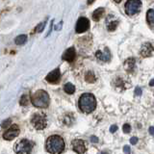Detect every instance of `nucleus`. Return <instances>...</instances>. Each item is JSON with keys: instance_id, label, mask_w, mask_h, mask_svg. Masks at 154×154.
<instances>
[{"instance_id": "obj_1", "label": "nucleus", "mask_w": 154, "mask_h": 154, "mask_svg": "<svg viewBox=\"0 0 154 154\" xmlns=\"http://www.w3.org/2000/svg\"><path fill=\"white\" fill-rule=\"evenodd\" d=\"M45 147L49 153L59 154L62 153L65 149V142L62 137L58 135L50 136L45 143Z\"/></svg>"}, {"instance_id": "obj_2", "label": "nucleus", "mask_w": 154, "mask_h": 154, "mask_svg": "<svg viewBox=\"0 0 154 154\" xmlns=\"http://www.w3.org/2000/svg\"><path fill=\"white\" fill-rule=\"evenodd\" d=\"M80 110L86 114H90L96 108V99L92 93H83L79 99Z\"/></svg>"}, {"instance_id": "obj_3", "label": "nucleus", "mask_w": 154, "mask_h": 154, "mask_svg": "<svg viewBox=\"0 0 154 154\" xmlns=\"http://www.w3.org/2000/svg\"><path fill=\"white\" fill-rule=\"evenodd\" d=\"M30 101L35 107L38 108H46L50 103V97L48 93L43 90H39L31 96Z\"/></svg>"}, {"instance_id": "obj_4", "label": "nucleus", "mask_w": 154, "mask_h": 154, "mask_svg": "<svg viewBox=\"0 0 154 154\" xmlns=\"http://www.w3.org/2000/svg\"><path fill=\"white\" fill-rule=\"evenodd\" d=\"M31 123L33 124L34 127L37 130H43L46 127L47 125V120L44 114L42 113H36L33 115L31 119Z\"/></svg>"}, {"instance_id": "obj_5", "label": "nucleus", "mask_w": 154, "mask_h": 154, "mask_svg": "<svg viewBox=\"0 0 154 154\" xmlns=\"http://www.w3.org/2000/svg\"><path fill=\"white\" fill-rule=\"evenodd\" d=\"M142 1L141 0H127L125 4V13L126 15L132 16L141 11Z\"/></svg>"}, {"instance_id": "obj_6", "label": "nucleus", "mask_w": 154, "mask_h": 154, "mask_svg": "<svg viewBox=\"0 0 154 154\" xmlns=\"http://www.w3.org/2000/svg\"><path fill=\"white\" fill-rule=\"evenodd\" d=\"M34 143L29 140H21L15 146V151L19 154H28L32 151Z\"/></svg>"}, {"instance_id": "obj_7", "label": "nucleus", "mask_w": 154, "mask_h": 154, "mask_svg": "<svg viewBox=\"0 0 154 154\" xmlns=\"http://www.w3.org/2000/svg\"><path fill=\"white\" fill-rule=\"evenodd\" d=\"M90 28V20L87 17H80L77 20L76 26H75V31L76 33H84Z\"/></svg>"}, {"instance_id": "obj_8", "label": "nucleus", "mask_w": 154, "mask_h": 154, "mask_svg": "<svg viewBox=\"0 0 154 154\" xmlns=\"http://www.w3.org/2000/svg\"><path fill=\"white\" fill-rule=\"evenodd\" d=\"M19 128L17 125H12L8 130H6L3 134V138L4 140H7V141H12L15 138H16L17 136L19 135Z\"/></svg>"}, {"instance_id": "obj_9", "label": "nucleus", "mask_w": 154, "mask_h": 154, "mask_svg": "<svg viewBox=\"0 0 154 154\" xmlns=\"http://www.w3.org/2000/svg\"><path fill=\"white\" fill-rule=\"evenodd\" d=\"M60 79H61V72L59 69H56V70H52L51 72H49V73L46 75V77H45V80L51 84L59 83Z\"/></svg>"}, {"instance_id": "obj_10", "label": "nucleus", "mask_w": 154, "mask_h": 154, "mask_svg": "<svg viewBox=\"0 0 154 154\" xmlns=\"http://www.w3.org/2000/svg\"><path fill=\"white\" fill-rule=\"evenodd\" d=\"M96 56L99 61L101 62H109L111 59V52L107 47H104L103 50H97Z\"/></svg>"}, {"instance_id": "obj_11", "label": "nucleus", "mask_w": 154, "mask_h": 154, "mask_svg": "<svg viewBox=\"0 0 154 154\" xmlns=\"http://www.w3.org/2000/svg\"><path fill=\"white\" fill-rule=\"evenodd\" d=\"M72 148L76 153H84L86 151V144L83 140H74L72 142Z\"/></svg>"}, {"instance_id": "obj_12", "label": "nucleus", "mask_w": 154, "mask_h": 154, "mask_svg": "<svg viewBox=\"0 0 154 154\" xmlns=\"http://www.w3.org/2000/svg\"><path fill=\"white\" fill-rule=\"evenodd\" d=\"M75 56H76V52H75V48L74 47H70L69 49H67V50L64 52V54L62 55V59L65 61H67V62H72L75 59Z\"/></svg>"}, {"instance_id": "obj_13", "label": "nucleus", "mask_w": 154, "mask_h": 154, "mask_svg": "<svg viewBox=\"0 0 154 154\" xmlns=\"http://www.w3.org/2000/svg\"><path fill=\"white\" fill-rule=\"evenodd\" d=\"M141 54L143 57H150L153 55V45L150 43H147L143 45L141 49Z\"/></svg>"}, {"instance_id": "obj_14", "label": "nucleus", "mask_w": 154, "mask_h": 154, "mask_svg": "<svg viewBox=\"0 0 154 154\" xmlns=\"http://www.w3.org/2000/svg\"><path fill=\"white\" fill-rule=\"evenodd\" d=\"M135 65H136V63H135V59L133 58H129L127 59L125 62H124V69L127 70L128 72H133L134 70H135Z\"/></svg>"}, {"instance_id": "obj_15", "label": "nucleus", "mask_w": 154, "mask_h": 154, "mask_svg": "<svg viewBox=\"0 0 154 154\" xmlns=\"http://www.w3.org/2000/svg\"><path fill=\"white\" fill-rule=\"evenodd\" d=\"M104 12H105L104 8H98V9H96V10L93 13V19L94 21H98L103 16Z\"/></svg>"}, {"instance_id": "obj_16", "label": "nucleus", "mask_w": 154, "mask_h": 154, "mask_svg": "<svg viewBox=\"0 0 154 154\" xmlns=\"http://www.w3.org/2000/svg\"><path fill=\"white\" fill-rule=\"evenodd\" d=\"M147 20L148 22V24L150 25L152 28L153 27V20H154V11L153 9H149L148 12L147 13Z\"/></svg>"}, {"instance_id": "obj_17", "label": "nucleus", "mask_w": 154, "mask_h": 154, "mask_svg": "<svg viewBox=\"0 0 154 154\" xmlns=\"http://www.w3.org/2000/svg\"><path fill=\"white\" fill-rule=\"evenodd\" d=\"M85 80L87 81V82H89V83L96 82V75H94V73H93L92 70H89L87 73H86V75H85Z\"/></svg>"}, {"instance_id": "obj_18", "label": "nucleus", "mask_w": 154, "mask_h": 154, "mask_svg": "<svg viewBox=\"0 0 154 154\" xmlns=\"http://www.w3.org/2000/svg\"><path fill=\"white\" fill-rule=\"evenodd\" d=\"M26 42H27V36L26 35H19L15 39L16 44H19V45L24 44Z\"/></svg>"}, {"instance_id": "obj_19", "label": "nucleus", "mask_w": 154, "mask_h": 154, "mask_svg": "<svg viewBox=\"0 0 154 154\" xmlns=\"http://www.w3.org/2000/svg\"><path fill=\"white\" fill-rule=\"evenodd\" d=\"M64 90L69 94H72L75 92V87L71 83H67L64 87Z\"/></svg>"}, {"instance_id": "obj_20", "label": "nucleus", "mask_w": 154, "mask_h": 154, "mask_svg": "<svg viewBox=\"0 0 154 154\" xmlns=\"http://www.w3.org/2000/svg\"><path fill=\"white\" fill-rule=\"evenodd\" d=\"M117 25H119V21H111L109 23L107 24V29L110 31V32H113V31H115L117 29Z\"/></svg>"}, {"instance_id": "obj_21", "label": "nucleus", "mask_w": 154, "mask_h": 154, "mask_svg": "<svg viewBox=\"0 0 154 154\" xmlns=\"http://www.w3.org/2000/svg\"><path fill=\"white\" fill-rule=\"evenodd\" d=\"M30 103V98L29 96H27V94H24V96H21V99H20V105L22 106H26L28 105V104Z\"/></svg>"}, {"instance_id": "obj_22", "label": "nucleus", "mask_w": 154, "mask_h": 154, "mask_svg": "<svg viewBox=\"0 0 154 154\" xmlns=\"http://www.w3.org/2000/svg\"><path fill=\"white\" fill-rule=\"evenodd\" d=\"M45 25H46V21H43V22H42V23H40L37 27H36L35 32H37V33H42L43 31V29H44Z\"/></svg>"}, {"instance_id": "obj_23", "label": "nucleus", "mask_w": 154, "mask_h": 154, "mask_svg": "<svg viewBox=\"0 0 154 154\" xmlns=\"http://www.w3.org/2000/svg\"><path fill=\"white\" fill-rule=\"evenodd\" d=\"M116 86L117 87H121L122 89H124L125 82L121 78H117L116 79Z\"/></svg>"}, {"instance_id": "obj_24", "label": "nucleus", "mask_w": 154, "mask_h": 154, "mask_svg": "<svg viewBox=\"0 0 154 154\" xmlns=\"http://www.w3.org/2000/svg\"><path fill=\"white\" fill-rule=\"evenodd\" d=\"M122 130H123L124 133H129L131 131V126L128 123H125L123 126H122Z\"/></svg>"}, {"instance_id": "obj_25", "label": "nucleus", "mask_w": 154, "mask_h": 154, "mask_svg": "<svg viewBox=\"0 0 154 154\" xmlns=\"http://www.w3.org/2000/svg\"><path fill=\"white\" fill-rule=\"evenodd\" d=\"M10 123H11V120H9V119H8V120H6L5 121H3V122H2L1 127H2V128H7V127H9V126L11 125Z\"/></svg>"}, {"instance_id": "obj_26", "label": "nucleus", "mask_w": 154, "mask_h": 154, "mask_svg": "<svg viewBox=\"0 0 154 154\" xmlns=\"http://www.w3.org/2000/svg\"><path fill=\"white\" fill-rule=\"evenodd\" d=\"M138 141H139V139L137 137H132L130 139V144H136L138 143Z\"/></svg>"}, {"instance_id": "obj_27", "label": "nucleus", "mask_w": 154, "mask_h": 154, "mask_svg": "<svg viewBox=\"0 0 154 154\" xmlns=\"http://www.w3.org/2000/svg\"><path fill=\"white\" fill-rule=\"evenodd\" d=\"M141 94H142V90L140 89L139 87H137L135 89V96H141Z\"/></svg>"}, {"instance_id": "obj_28", "label": "nucleus", "mask_w": 154, "mask_h": 154, "mask_svg": "<svg viewBox=\"0 0 154 154\" xmlns=\"http://www.w3.org/2000/svg\"><path fill=\"white\" fill-rule=\"evenodd\" d=\"M62 26H63V21H60V22H59V23L55 26V28H54V29H55L56 31H59V30H61V29H62Z\"/></svg>"}, {"instance_id": "obj_29", "label": "nucleus", "mask_w": 154, "mask_h": 154, "mask_svg": "<svg viewBox=\"0 0 154 154\" xmlns=\"http://www.w3.org/2000/svg\"><path fill=\"white\" fill-rule=\"evenodd\" d=\"M117 130V125H112L110 127V132L111 133H115Z\"/></svg>"}, {"instance_id": "obj_30", "label": "nucleus", "mask_w": 154, "mask_h": 154, "mask_svg": "<svg viewBox=\"0 0 154 154\" xmlns=\"http://www.w3.org/2000/svg\"><path fill=\"white\" fill-rule=\"evenodd\" d=\"M90 142L92 143H98V138L96 137V136H92V137H90Z\"/></svg>"}, {"instance_id": "obj_31", "label": "nucleus", "mask_w": 154, "mask_h": 154, "mask_svg": "<svg viewBox=\"0 0 154 154\" xmlns=\"http://www.w3.org/2000/svg\"><path fill=\"white\" fill-rule=\"evenodd\" d=\"M123 151H124L125 153H129V152H130V147H129L128 146H125V147H123Z\"/></svg>"}, {"instance_id": "obj_32", "label": "nucleus", "mask_w": 154, "mask_h": 154, "mask_svg": "<svg viewBox=\"0 0 154 154\" xmlns=\"http://www.w3.org/2000/svg\"><path fill=\"white\" fill-rule=\"evenodd\" d=\"M149 133H150V135H153V127H152V126L149 128Z\"/></svg>"}, {"instance_id": "obj_33", "label": "nucleus", "mask_w": 154, "mask_h": 154, "mask_svg": "<svg viewBox=\"0 0 154 154\" xmlns=\"http://www.w3.org/2000/svg\"><path fill=\"white\" fill-rule=\"evenodd\" d=\"M93 1H96V0H88V4H89V5H90V4L93 3Z\"/></svg>"}, {"instance_id": "obj_34", "label": "nucleus", "mask_w": 154, "mask_h": 154, "mask_svg": "<svg viewBox=\"0 0 154 154\" xmlns=\"http://www.w3.org/2000/svg\"><path fill=\"white\" fill-rule=\"evenodd\" d=\"M150 86H151V87H153V79L150 81Z\"/></svg>"}, {"instance_id": "obj_35", "label": "nucleus", "mask_w": 154, "mask_h": 154, "mask_svg": "<svg viewBox=\"0 0 154 154\" xmlns=\"http://www.w3.org/2000/svg\"><path fill=\"white\" fill-rule=\"evenodd\" d=\"M114 1H115V2H117V3H120V2L121 1V0H114Z\"/></svg>"}]
</instances>
